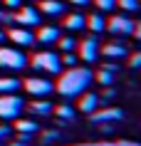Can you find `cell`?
<instances>
[{"label":"cell","mask_w":141,"mask_h":146,"mask_svg":"<svg viewBox=\"0 0 141 146\" xmlns=\"http://www.w3.org/2000/svg\"><path fill=\"white\" fill-rule=\"evenodd\" d=\"M139 64H141V54L134 52V54H131V67H139Z\"/></svg>","instance_id":"cell-28"},{"label":"cell","mask_w":141,"mask_h":146,"mask_svg":"<svg viewBox=\"0 0 141 146\" xmlns=\"http://www.w3.org/2000/svg\"><path fill=\"white\" fill-rule=\"evenodd\" d=\"M57 42H60V47H62L64 52H72L74 50V40L72 37H57Z\"/></svg>","instance_id":"cell-23"},{"label":"cell","mask_w":141,"mask_h":146,"mask_svg":"<svg viewBox=\"0 0 141 146\" xmlns=\"http://www.w3.org/2000/svg\"><path fill=\"white\" fill-rule=\"evenodd\" d=\"M32 67L42 69L47 74H60L62 72V60H60L57 52H37L32 57Z\"/></svg>","instance_id":"cell-2"},{"label":"cell","mask_w":141,"mask_h":146,"mask_svg":"<svg viewBox=\"0 0 141 146\" xmlns=\"http://www.w3.org/2000/svg\"><path fill=\"white\" fill-rule=\"evenodd\" d=\"M79 57L84 62H97V57H99V42H97V37H87L79 42Z\"/></svg>","instance_id":"cell-7"},{"label":"cell","mask_w":141,"mask_h":146,"mask_svg":"<svg viewBox=\"0 0 141 146\" xmlns=\"http://www.w3.org/2000/svg\"><path fill=\"white\" fill-rule=\"evenodd\" d=\"M8 8H23V0H5Z\"/></svg>","instance_id":"cell-29"},{"label":"cell","mask_w":141,"mask_h":146,"mask_svg":"<svg viewBox=\"0 0 141 146\" xmlns=\"http://www.w3.org/2000/svg\"><path fill=\"white\" fill-rule=\"evenodd\" d=\"M5 40H8V32H3V30H0V45H5Z\"/></svg>","instance_id":"cell-30"},{"label":"cell","mask_w":141,"mask_h":146,"mask_svg":"<svg viewBox=\"0 0 141 146\" xmlns=\"http://www.w3.org/2000/svg\"><path fill=\"white\" fill-rule=\"evenodd\" d=\"M13 129H17L20 131V134H35V131H37V124L35 121H27V119H20V116H17V121H15V126H13Z\"/></svg>","instance_id":"cell-20"},{"label":"cell","mask_w":141,"mask_h":146,"mask_svg":"<svg viewBox=\"0 0 141 146\" xmlns=\"http://www.w3.org/2000/svg\"><path fill=\"white\" fill-rule=\"evenodd\" d=\"M25 109L23 97L17 94H0V119H17Z\"/></svg>","instance_id":"cell-3"},{"label":"cell","mask_w":141,"mask_h":146,"mask_svg":"<svg viewBox=\"0 0 141 146\" xmlns=\"http://www.w3.org/2000/svg\"><path fill=\"white\" fill-rule=\"evenodd\" d=\"M92 79H94V77H92V69L77 67V64H74V67H70L62 77H60V82H57V92L62 94L64 99L79 97L87 87L92 84Z\"/></svg>","instance_id":"cell-1"},{"label":"cell","mask_w":141,"mask_h":146,"mask_svg":"<svg viewBox=\"0 0 141 146\" xmlns=\"http://www.w3.org/2000/svg\"><path fill=\"white\" fill-rule=\"evenodd\" d=\"M52 109H55V107H52L50 102H45V99H37V102H32V104H30V111L35 116H50V114H52Z\"/></svg>","instance_id":"cell-18"},{"label":"cell","mask_w":141,"mask_h":146,"mask_svg":"<svg viewBox=\"0 0 141 146\" xmlns=\"http://www.w3.org/2000/svg\"><path fill=\"white\" fill-rule=\"evenodd\" d=\"M87 27L94 32V35H99V32H104L107 30V20H104V15L102 13H94V15H89L87 17Z\"/></svg>","instance_id":"cell-15"},{"label":"cell","mask_w":141,"mask_h":146,"mask_svg":"<svg viewBox=\"0 0 141 146\" xmlns=\"http://www.w3.org/2000/svg\"><path fill=\"white\" fill-rule=\"evenodd\" d=\"M25 89H27L32 97L45 99V97H50V94L55 92V84H52L50 79H42V77H30V79H25Z\"/></svg>","instance_id":"cell-5"},{"label":"cell","mask_w":141,"mask_h":146,"mask_svg":"<svg viewBox=\"0 0 141 146\" xmlns=\"http://www.w3.org/2000/svg\"><path fill=\"white\" fill-rule=\"evenodd\" d=\"M37 13L50 15V17H60V15L67 13V8H64V3H60V0H40V10Z\"/></svg>","instance_id":"cell-9"},{"label":"cell","mask_w":141,"mask_h":146,"mask_svg":"<svg viewBox=\"0 0 141 146\" xmlns=\"http://www.w3.org/2000/svg\"><path fill=\"white\" fill-rule=\"evenodd\" d=\"M57 37H60V30H57V27H52V25H47V27H42V30L37 32L35 42H42V45H52V42H57Z\"/></svg>","instance_id":"cell-14"},{"label":"cell","mask_w":141,"mask_h":146,"mask_svg":"<svg viewBox=\"0 0 141 146\" xmlns=\"http://www.w3.org/2000/svg\"><path fill=\"white\" fill-rule=\"evenodd\" d=\"M114 74H117V64H104V67H102V72L97 74V79H99V84L109 87L111 82H114Z\"/></svg>","instance_id":"cell-19"},{"label":"cell","mask_w":141,"mask_h":146,"mask_svg":"<svg viewBox=\"0 0 141 146\" xmlns=\"http://www.w3.org/2000/svg\"><path fill=\"white\" fill-rule=\"evenodd\" d=\"M8 40H13L15 45H25V47L35 45V35H32L30 30H25V27H15V30H10L8 32Z\"/></svg>","instance_id":"cell-10"},{"label":"cell","mask_w":141,"mask_h":146,"mask_svg":"<svg viewBox=\"0 0 141 146\" xmlns=\"http://www.w3.org/2000/svg\"><path fill=\"white\" fill-rule=\"evenodd\" d=\"M117 5H121V10L136 13V10H139V0H117Z\"/></svg>","instance_id":"cell-22"},{"label":"cell","mask_w":141,"mask_h":146,"mask_svg":"<svg viewBox=\"0 0 141 146\" xmlns=\"http://www.w3.org/2000/svg\"><path fill=\"white\" fill-rule=\"evenodd\" d=\"M13 20L17 25H23V27H35V25H40V13L27 5V8H20V13L13 15Z\"/></svg>","instance_id":"cell-8"},{"label":"cell","mask_w":141,"mask_h":146,"mask_svg":"<svg viewBox=\"0 0 141 146\" xmlns=\"http://www.w3.org/2000/svg\"><path fill=\"white\" fill-rule=\"evenodd\" d=\"M82 99H79V109H82V114H92V111H97V107H99V94H79Z\"/></svg>","instance_id":"cell-13"},{"label":"cell","mask_w":141,"mask_h":146,"mask_svg":"<svg viewBox=\"0 0 141 146\" xmlns=\"http://www.w3.org/2000/svg\"><path fill=\"white\" fill-rule=\"evenodd\" d=\"M64 27H67V30H84L87 27V17L79 15V13H72V15L64 17Z\"/></svg>","instance_id":"cell-16"},{"label":"cell","mask_w":141,"mask_h":146,"mask_svg":"<svg viewBox=\"0 0 141 146\" xmlns=\"http://www.w3.org/2000/svg\"><path fill=\"white\" fill-rule=\"evenodd\" d=\"M60 60H62V64H67V67H74V64H77V54H72V52H64L62 57H60Z\"/></svg>","instance_id":"cell-24"},{"label":"cell","mask_w":141,"mask_h":146,"mask_svg":"<svg viewBox=\"0 0 141 146\" xmlns=\"http://www.w3.org/2000/svg\"><path fill=\"white\" fill-rule=\"evenodd\" d=\"M8 23H13V15H8V13L0 10V25H8Z\"/></svg>","instance_id":"cell-27"},{"label":"cell","mask_w":141,"mask_h":146,"mask_svg":"<svg viewBox=\"0 0 141 146\" xmlns=\"http://www.w3.org/2000/svg\"><path fill=\"white\" fill-rule=\"evenodd\" d=\"M20 87H23L20 79H15V77H0V94H15Z\"/></svg>","instance_id":"cell-17"},{"label":"cell","mask_w":141,"mask_h":146,"mask_svg":"<svg viewBox=\"0 0 141 146\" xmlns=\"http://www.w3.org/2000/svg\"><path fill=\"white\" fill-rule=\"evenodd\" d=\"M134 27H136V23L129 20L126 15H114L109 23H107V30H109L111 35H131Z\"/></svg>","instance_id":"cell-6"},{"label":"cell","mask_w":141,"mask_h":146,"mask_svg":"<svg viewBox=\"0 0 141 146\" xmlns=\"http://www.w3.org/2000/svg\"><path fill=\"white\" fill-rule=\"evenodd\" d=\"M0 67H5V69H25L27 67V57H25L20 50L0 47Z\"/></svg>","instance_id":"cell-4"},{"label":"cell","mask_w":141,"mask_h":146,"mask_svg":"<svg viewBox=\"0 0 141 146\" xmlns=\"http://www.w3.org/2000/svg\"><path fill=\"white\" fill-rule=\"evenodd\" d=\"M102 54L107 60H124L126 54H129V50H126L121 42H109V45L102 47Z\"/></svg>","instance_id":"cell-11"},{"label":"cell","mask_w":141,"mask_h":146,"mask_svg":"<svg viewBox=\"0 0 141 146\" xmlns=\"http://www.w3.org/2000/svg\"><path fill=\"white\" fill-rule=\"evenodd\" d=\"M94 3H97L99 10H111L114 5H117V0H94Z\"/></svg>","instance_id":"cell-25"},{"label":"cell","mask_w":141,"mask_h":146,"mask_svg":"<svg viewBox=\"0 0 141 146\" xmlns=\"http://www.w3.org/2000/svg\"><path fill=\"white\" fill-rule=\"evenodd\" d=\"M70 3H74V5H87L89 0H70Z\"/></svg>","instance_id":"cell-31"},{"label":"cell","mask_w":141,"mask_h":146,"mask_svg":"<svg viewBox=\"0 0 141 146\" xmlns=\"http://www.w3.org/2000/svg\"><path fill=\"white\" fill-rule=\"evenodd\" d=\"M13 136V126H0V141H8Z\"/></svg>","instance_id":"cell-26"},{"label":"cell","mask_w":141,"mask_h":146,"mask_svg":"<svg viewBox=\"0 0 141 146\" xmlns=\"http://www.w3.org/2000/svg\"><path fill=\"white\" fill-rule=\"evenodd\" d=\"M52 111H57V116H60L62 121H72V119H74V109H72L70 104H60V107L52 109Z\"/></svg>","instance_id":"cell-21"},{"label":"cell","mask_w":141,"mask_h":146,"mask_svg":"<svg viewBox=\"0 0 141 146\" xmlns=\"http://www.w3.org/2000/svg\"><path fill=\"white\" fill-rule=\"evenodd\" d=\"M92 121H119V119H124V111L121 109H102V111H92Z\"/></svg>","instance_id":"cell-12"}]
</instances>
